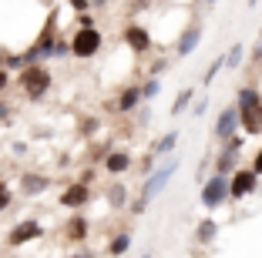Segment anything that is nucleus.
<instances>
[{
	"instance_id": "nucleus-1",
	"label": "nucleus",
	"mask_w": 262,
	"mask_h": 258,
	"mask_svg": "<svg viewBox=\"0 0 262 258\" xmlns=\"http://www.w3.org/2000/svg\"><path fill=\"white\" fill-rule=\"evenodd\" d=\"M20 87H24V94H27L31 101H40L47 91H51V71L40 67V64H27L24 74H20Z\"/></svg>"
},
{
	"instance_id": "nucleus-2",
	"label": "nucleus",
	"mask_w": 262,
	"mask_h": 258,
	"mask_svg": "<svg viewBox=\"0 0 262 258\" xmlns=\"http://www.w3.org/2000/svg\"><path fill=\"white\" fill-rule=\"evenodd\" d=\"M101 51V31L98 27H77V34L71 37V54L77 61H88Z\"/></svg>"
},
{
	"instance_id": "nucleus-3",
	"label": "nucleus",
	"mask_w": 262,
	"mask_h": 258,
	"mask_svg": "<svg viewBox=\"0 0 262 258\" xmlns=\"http://www.w3.org/2000/svg\"><path fill=\"white\" fill-rule=\"evenodd\" d=\"M232 198V191H229V175H212L205 184H202V205L205 208H219V205H225Z\"/></svg>"
},
{
	"instance_id": "nucleus-4",
	"label": "nucleus",
	"mask_w": 262,
	"mask_h": 258,
	"mask_svg": "<svg viewBox=\"0 0 262 258\" xmlns=\"http://www.w3.org/2000/svg\"><path fill=\"white\" fill-rule=\"evenodd\" d=\"M175 168H178V161H168V165H162L158 168V171H151V175H148V181L141 184V195H138V201H151L155 195H162L165 191V184L171 181V175H175Z\"/></svg>"
},
{
	"instance_id": "nucleus-5",
	"label": "nucleus",
	"mask_w": 262,
	"mask_h": 258,
	"mask_svg": "<svg viewBox=\"0 0 262 258\" xmlns=\"http://www.w3.org/2000/svg\"><path fill=\"white\" fill-rule=\"evenodd\" d=\"M40 235H44V228H40V221L27 218V221H17V225L10 228V235H7V245H10V248H20V245L34 242V238H40Z\"/></svg>"
},
{
	"instance_id": "nucleus-6",
	"label": "nucleus",
	"mask_w": 262,
	"mask_h": 258,
	"mask_svg": "<svg viewBox=\"0 0 262 258\" xmlns=\"http://www.w3.org/2000/svg\"><path fill=\"white\" fill-rule=\"evenodd\" d=\"M255 184H259V175H255L252 168H242V171H235V175L229 178V191H232V198H235V201H239V198H246V195H252Z\"/></svg>"
},
{
	"instance_id": "nucleus-7",
	"label": "nucleus",
	"mask_w": 262,
	"mask_h": 258,
	"mask_svg": "<svg viewBox=\"0 0 262 258\" xmlns=\"http://www.w3.org/2000/svg\"><path fill=\"white\" fill-rule=\"evenodd\" d=\"M88 201H91V188H88V181H74V184H68V188L61 191V205L71 208V212L84 208Z\"/></svg>"
},
{
	"instance_id": "nucleus-8",
	"label": "nucleus",
	"mask_w": 262,
	"mask_h": 258,
	"mask_svg": "<svg viewBox=\"0 0 262 258\" xmlns=\"http://www.w3.org/2000/svg\"><path fill=\"white\" fill-rule=\"evenodd\" d=\"M242 124V114H239V107H225L222 111V118H219V124H215V137L219 141H232L235 137V128Z\"/></svg>"
},
{
	"instance_id": "nucleus-9",
	"label": "nucleus",
	"mask_w": 262,
	"mask_h": 258,
	"mask_svg": "<svg viewBox=\"0 0 262 258\" xmlns=\"http://www.w3.org/2000/svg\"><path fill=\"white\" fill-rule=\"evenodd\" d=\"M124 44H128L131 51L145 54V51H151V34H148L145 27H128V31H124Z\"/></svg>"
},
{
	"instance_id": "nucleus-10",
	"label": "nucleus",
	"mask_w": 262,
	"mask_h": 258,
	"mask_svg": "<svg viewBox=\"0 0 262 258\" xmlns=\"http://www.w3.org/2000/svg\"><path fill=\"white\" fill-rule=\"evenodd\" d=\"M88 218L84 215H74V218L68 221V225H64V238H68V242H84L88 238Z\"/></svg>"
},
{
	"instance_id": "nucleus-11",
	"label": "nucleus",
	"mask_w": 262,
	"mask_h": 258,
	"mask_svg": "<svg viewBox=\"0 0 262 258\" xmlns=\"http://www.w3.org/2000/svg\"><path fill=\"white\" fill-rule=\"evenodd\" d=\"M104 168H108L111 175H124L131 168V154L128 151H111L108 158H104Z\"/></svg>"
},
{
	"instance_id": "nucleus-12",
	"label": "nucleus",
	"mask_w": 262,
	"mask_h": 258,
	"mask_svg": "<svg viewBox=\"0 0 262 258\" xmlns=\"http://www.w3.org/2000/svg\"><path fill=\"white\" fill-rule=\"evenodd\" d=\"M235 107H239L242 114H246V111H259V107H262V94L255 91V87H242V91H239V104H235Z\"/></svg>"
},
{
	"instance_id": "nucleus-13",
	"label": "nucleus",
	"mask_w": 262,
	"mask_h": 258,
	"mask_svg": "<svg viewBox=\"0 0 262 258\" xmlns=\"http://www.w3.org/2000/svg\"><path fill=\"white\" fill-rule=\"evenodd\" d=\"M199 37H202V31H199V27H188V31L182 34V40H178V47H175V51H178V57H188V54H192L195 47H199Z\"/></svg>"
},
{
	"instance_id": "nucleus-14",
	"label": "nucleus",
	"mask_w": 262,
	"mask_h": 258,
	"mask_svg": "<svg viewBox=\"0 0 262 258\" xmlns=\"http://www.w3.org/2000/svg\"><path fill=\"white\" fill-rule=\"evenodd\" d=\"M141 101H145V98H141V87L131 84V87H124V91H121V98H118V111H135Z\"/></svg>"
},
{
	"instance_id": "nucleus-15",
	"label": "nucleus",
	"mask_w": 262,
	"mask_h": 258,
	"mask_svg": "<svg viewBox=\"0 0 262 258\" xmlns=\"http://www.w3.org/2000/svg\"><path fill=\"white\" fill-rule=\"evenodd\" d=\"M131 248V235H128V231H118V235L115 238H111V245H108V255H124V251H128Z\"/></svg>"
},
{
	"instance_id": "nucleus-16",
	"label": "nucleus",
	"mask_w": 262,
	"mask_h": 258,
	"mask_svg": "<svg viewBox=\"0 0 262 258\" xmlns=\"http://www.w3.org/2000/svg\"><path fill=\"white\" fill-rule=\"evenodd\" d=\"M47 178H34V175H24V191H27V195H40V191L47 188Z\"/></svg>"
},
{
	"instance_id": "nucleus-17",
	"label": "nucleus",
	"mask_w": 262,
	"mask_h": 258,
	"mask_svg": "<svg viewBox=\"0 0 262 258\" xmlns=\"http://www.w3.org/2000/svg\"><path fill=\"white\" fill-rule=\"evenodd\" d=\"M215 231H219V225L212 218H205L199 225V231H195V238H199V242H212V238H215Z\"/></svg>"
},
{
	"instance_id": "nucleus-18",
	"label": "nucleus",
	"mask_w": 262,
	"mask_h": 258,
	"mask_svg": "<svg viewBox=\"0 0 262 258\" xmlns=\"http://www.w3.org/2000/svg\"><path fill=\"white\" fill-rule=\"evenodd\" d=\"M192 87H185V91H182V94H178V98H175V104H171V114H175V118H178V114H182V111H185V107L188 104H192Z\"/></svg>"
},
{
	"instance_id": "nucleus-19",
	"label": "nucleus",
	"mask_w": 262,
	"mask_h": 258,
	"mask_svg": "<svg viewBox=\"0 0 262 258\" xmlns=\"http://www.w3.org/2000/svg\"><path fill=\"white\" fill-rule=\"evenodd\" d=\"M175 145H178V134H175V131H168V134H165L162 141L155 145V154H168V151H171Z\"/></svg>"
},
{
	"instance_id": "nucleus-20",
	"label": "nucleus",
	"mask_w": 262,
	"mask_h": 258,
	"mask_svg": "<svg viewBox=\"0 0 262 258\" xmlns=\"http://www.w3.org/2000/svg\"><path fill=\"white\" fill-rule=\"evenodd\" d=\"M108 201L115 208H121L124 205V184H111V191H108Z\"/></svg>"
},
{
	"instance_id": "nucleus-21",
	"label": "nucleus",
	"mask_w": 262,
	"mask_h": 258,
	"mask_svg": "<svg viewBox=\"0 0 262 258\" xmlns=\"http://www.w3.org/2000/svg\"><path fill=\"white\" fill-rule=\"evenodd\" d=\"M225 64H229V71H235V67L242 64V44H235V47L229 51V57H225Z\"/></svg>"
},
{
	"instance_id": "nucleus-22",
	"label": "nucleus",
	"mask_w": 262,
	"mask_h": 258,
	"mask_svg": "<svg viewBox=\"0 0 262 258\" xmlns=\"http://www.w3.org/2000/svg\"><path fill=\"white\" fill-rule=\"evenodd\" d=\"M158 91H162V84H158V81H148L145 87H141V98H145V101H155V98H158Z\"/></svg>"
},
{
	"instance_id": "nucleus-23",
	"label": "nucleus",
	"mask_w": 262,
	"mask_h": 258,
	"mask_svg": "<svg viewBox=\"0 0 262 258\" xmlns=\"http://www.w3.org/2000/svg\"><path fill=\"white\" fill-rule=\"evenodd\" d=\"M222 67H225V57H215V61H212V67L205 71V84H212V81H215V74H219Z\"/></svg>"
},
{
	"instance_id": "nucleus-24",
	"label": "nucleus",
	"mask_w": 262,
	"mask_h": 258,
	"mask_svg": "<svg viewBox=\"0 0 262 258\" xmlns=\"http://www.w3.org/2000/svg\"><path fill=\"white\" fill-rule=\"evenodd\" d=\"M7 208H10V188L0 181V212H7Z\"/></svg>"
},
{
	"instance_id": "nucleus-25",
	"label": "nucleus",
	"mask_w": 262,
	"mask_h": 258,
	"mask_svg": "<svg viewBox=\"0 0 262 258\" xmlns=\"http://www.w3.org/2000/svg\"><path fill=\"white\" fill-rule=\"evenodd\" d=\"M252 171H255V175H262V148L255 151V158H252Z\"/></svg>"
},
{
	"instance_id": "nucleus-26",
	"label": "nucleus",
	"mask_w": 262,
	"mask_h": 258,
	"mask_svg": "<svg viewBox=\"0 0 262 258\" xmlns=\"http://www.w3.org/2000/svg\"><path fill=\"white\" fill-rule=\"evenodd\" d=\"M10 84V77H7V71H0V91H4V87H7Z\"/></svg>"
},
{
	"instance_id": "nucleus-27",
	"label": "nucleus",
	"mask_w": 262,
	"mask_h": 258,
	"mask_svg": "<svg viewBox=\"0 0 262 258\" xmlns=\"http://www.w3.org/2000/svg\"><path fill=\"white\" fill-rule=\"evenodd\" d=\"M71 258H91V251H77V255H71Z\"/></svg>"
},
{
	"instance_id": "nucleus-28",
	"label": "nucleus",
	"mask_w": 262,
	"mask_h": 258,
	"mask_svg": "<svg viewBox=\"0 0 262 258\" xmlns=\"http://www.w3.org/2000/svg\"><path fill=\"white\" fill-rule=\"evenodd\" d=\"M208 4H219V0H208Z\"/></svg>"
},
{
	"instance_id": "nucleus-29",
	"label": "nucleus",
	"mask_w": 262,
	"mask_h": 258,
	"mask_svg": "<svg viewBox=\"0 0 262 258\" xmlns=\"http://www.w3.org/2000/svg\"><path fill=\"white\" fill-rule=\"evenodd\" d=\"M145 258H151V255H145Z\"/></svg>"
}]
</instances>
